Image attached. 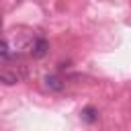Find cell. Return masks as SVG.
Returning <instances> with one entry per match:
<instances>
[{
	"mask_svg": "<svg viewBox=\"0 0 131 131\" xmlns=\"http://www.w3.org/2000/svg\"><path fill=\"white\" fill-rule=\"evenodd\" d=\"M47 49H49V43H47L43 37H37V39L33 41V45H31V55H33V57H43V55L47 53Z\"/></svg>",
	"mask_w": 131,
	"mask_h": 131,
	"instance_id": "1",
	"label": "cell"
},
{
	"mask_svg": "<svg viewBox=\"0 0 131 131\" xmlns=\"http://www.w3.org/2000/svg\"><path fill=\"white\" fill-rule=\"evenodd\" d=\"M43 82H45V86H47L51 92H59V90H63V80H61L59 76H55V74H47V76L43 78Z\"/></svg>",
	"mask_w": 131,
	"mask_h": 131,
	"instance_id": "2",
	"label": "cell"
},
{
	"mask_svg": "<svg viewBox=\"0 0 131 131\" xmlns=\"http://www.w3.org/2000/svg\"><path fill=\"white\" fill-rule=\"evenodd\" d=\"M20 78H18V74L16 72H10V70H2L0 72V82L2 84H6V86H12V84H16Z\"/></svg>",
	"mask_w": 131,
	"mask_h": 131,
	"instance_id": "3",
	"label": "cell"
},
{
	"mask_svg": "<svg viewBox=\"0 0 131 131\" xmlns=\"http://www.w3.org/2000/svg\"><path fill=\"white\" fill-rule=\"evenodd\" d=\"M82 119H84L86 123H94V121L98 119V111H96L94 106H86V108H82Z\"/></svg>",
	"mask_w": 131,
	"mask_h": 131,
	"instance_id": "4",
	"label": "cell"
},
{
	"mask_svg": "<svg viewBox=\"0 0 131 131\" xmlns=\"http://www.w3.org/2000/svg\"><path fill=\"white\" fill-rule=\"evenodd\" d=\"M0 57H8V45L4 39H0Z\"/></svg>",
	"mask_w": 131,
	"mask_h": 131,
	"instance_id": "5",
	"label": "cell"
}]
</instances>
